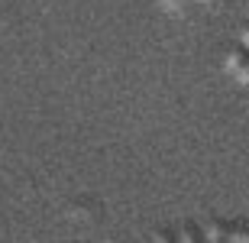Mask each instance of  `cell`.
Segmentation results:
<instances>
[{
	"label": "cell",
	"instance_id": "cell-1",
	"mask_svg": "<svg viewBox=\"0 0 249 243\" xmlns=\"http://www.w3.org/2000/svg\"><path fill=\"white\" fill-rule=\"evenodd\" d=\"M227 72H230L243 88H249V49H236L227 56Z\"/></svg>",
	"mask_w": 249,
	"mask_h": 243
},
{
	"label": "cell",
	"instance_id": "cell-2",
	"mask_svg": "<svg viewBox=\"0 0 249 243\" xmlns=\"http://www.w3.org/2000/svg\"><path fill=\"white\" fill-rule=\"evenodd\" d=\"M191 3L194 0H159V7L165 10V13H188Z\"/></svg>",
	"mask_w": 249,
	"mask_h": 243
},
{
	"label": "cell",
	"instance_id": "cell-3",
	"mask_svg": "<svg viewBox=\"0 0 249 243\" xmlns=\"http://www.w3.org/2000/svg\"><path fill=\"white\" fill-rule=\"evenodd\" d=\"M204 240H211V243H217V240H227V230H223V224H220V221H213V224H211V230H204Z\"/></svg>",
	"mask_w": 249,
	"mask_h": 243
},
{
	"label": "cell",
	"instance_id": "cell-4",
	"mask_svg": "<svg viewBox=\"0 0 249 243\" xmlns=\"http://www.w3.org/2000/svg\"><path fill=\"white\" fill-rule=\"evenodd\" d=\"M227 240H233V243H246V240H249V224L230 227V230H227Z\"/></svg>",
	"mask_w": 249,
	"mask_h": 243
},
{
	"label": "cell",
	"instance_id": "cell-5",
	"mask_svg": "<svg viewBox=\"0 0 249 243\" xmlns=\"http://www.w3.org/2000/svg\"><path fill=\"white\" fill-rule=\"evenodd\" d=\"M175 240H185V243H191V240H201V234H197L194 227H185V230H178V234H175Z\"/></svg>",
	"mask_w": 249,
	"mask_h": 243
},
{
	"label": "cell",
	"instance_id": "cell-6",
	"mask_svg": "<svg viewBox=\"0 0 249 243\" xmlns=\"http://www.w3.org/2000/svg\"><path fill=\"white\" fill-rule=\"evenodd\" d=\"M240 39H243V49H249V26L240 29Z\"/></svg>",
	"mask_w": 249,
	"mask_h": 243
},
{
	"label": "cell",
	"instance_id": "cell-7",
	"mask_svg": "<svg viewBox=\"0 0 249 243\" xmlns=\"http://www.w3.org/2000/svg\"><path fill=\"white\" fill-rule=\"evenodd\" d=\"M197 3H207V7H220L223 0H197Z\"/></svg>",
	"mask_w": 249,
	"mask_h": 243
}]
</instances>
